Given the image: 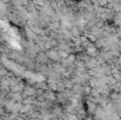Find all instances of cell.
<instances>
[{
    "mask_svg": "<svg viewBox=\"0 0 121 120\" xmlns=\"http://www.w3.org/2000/svg\"><path fill=\"white\" fill-rule=\"evenodd\" d=\"M71 32H72V34L74 36V37H80V34H81V31H80V28L78 27V25H75V26H72L71 27Z\"/></svg>",
    "mask_w": 121,
    "mask_h": 120,
    "instance_id": "7a4b0ae2",
    "label": "cell"
},
{
    "mask_svg": "<svg viewBox=\"0 0 121 120\" xmlns=\"http://www.w3.org/2000/svg\"><path fill=\"white\" fill-rule=\"evenodd\" d=\"M47 55H48L49 59H52V60H54V61H59V60L61 59V55H60L59 51H55V49H51Z\"/></svg>",
    "mask_w": 121,
    "mask_h": 120,
    "instance_id": "6da1fadb",
    "label": "cell"
}]
</instances>
